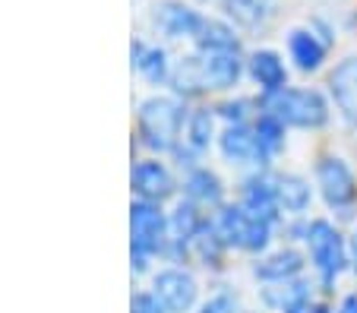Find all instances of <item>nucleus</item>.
Segmentation results:
<instances>
[{
	"label": "nucleus",
	"instance_id": "obj_14",
	"mask_svg": "<svg viewBox=\"0 0 357 313\" xmlns=\"http://www.w3.org/2000/svg\"><path fill=\"white\" fill-rule=\"evenodd\" d=\"M193 41L199 54H241V38L234 35V29L218 20H202Z\"/></svg>",
	"mask_w": 357,
	"mask_h": 313
},
{
	"label": "nucleus",
	"instance_id": "obj_1",
	"mask_svg": "<svg viewBox=\"0 0 357 313\" xmlns=\"http://www.w3.org/2000/svg\"><path fill=\"white\" fill-rule=\"evenodd\" d=\"M241 73L243 67L237 54H193L171 70V82L183 96H199V92H225L237 86Z\"/></svg>",
	"mask_w": 357,
	"mask_h": 313
},
{
	"label": "nucleus",
	"instance_id": "obj_9",
	"mask_svg": "<svg viewBox=\"0 0 357 313\" xmlns=\"http://www.w3.org/2000/svg\"><path fill=\"white\" fill-rule=\"evenodd\" d=\"M329 89L335 98L338 111L357 123V57H344L335 70L329 73Z\"/></svg>",
	"mask_w": 357,
	"mask_h": 313
},
{
	"label": "nucleus",
	"instance_id": "obj_12",
	"mask_svg": "<svg viewBox=\"0 0 357 313\" xmlns=\"http://www.w3.org/2000/svg\"><path fill=\"white\" fill-rule=\"evenodd\" d=\"M247 73H250V79L263 89V96L266 92H278V89L288 86V70H284V61L269 48L253 51V54H250Z\"/></svg>",
	"mask_w": 357,
	"mask_h": 313
},
{
	"label": "nucleus",
	"instance_id": "obj_11",
	"mask_svg": "<svg viewBox=\"0 0 357 313\" xmlns=\"http://www.w3.org/2000/svg\"><path fill=\"white\" fill-rule=\"evenodd\" d=\"M253 215L266 218V222H275L282 206H278V190H275V177L272 174H257L243 184V203Z\"/></svg>",
	"mask_w": 357,
	"mask_h": 313
},
{
	"label": "nucleus",
	"instance_id": "obj_23",
	"mask_svg": "<svg viewBox=\"0 0 357 313\" xmlns=\"http://www.w3.org/2000/svg\"><path fill=\"white\" fill-rule=\"evenodd\" d=\"M222 7L243 29H257L266 20V0H222Z\"/></svg>",
	"mask_w": 357,
	"mask_h": 313
},
{
	"label": "nucleus",
	"instance_id": "obj_6",
	"mask_svg": "<svg viewBox=\"0 0 357 313\" xmlns=\"http://www.w3.org/2000/svg\"><path fill=\"white\" fill-rule=\"evenodd\" d=\"M130 228H133V253H136V266H146L142 259L149 253H158L165 247V234H168V222L158 212L155 203H133L130 209Z\"/></svg>",
	"mask_w": 357,
	"mask_h": 313
},
{
	"label": "nucleus",
	"instance_id": "obj_29",
	"mask_svg": "<svg viewBox=\"0 0 357 313\" xmlns=\"http://www.w3.org/2000/svg\"><path fill=\"white\" fill-rule=\"evenodd\" d=\"M303 313H310V310H303ZM317 313H319V310H317Z\"/></svg>",
	"mask_w": 357,
	"mask_h": 313
},
{
	"label": "nucleus",
	"instance_id": "obj_2",
	"mask_svg": "<svg viewBox=\"0 0 357 313\" xmlns=\"http://www.w3.org/2000/svg\"><path fill=\"white\" fill-rule=\"evenodd\" d=\"M263 111L275 114L284 127H301V130H319L329 121V102L317 89H278V92H266Z\"/></svg>",
	"mask_w": 357,
	"mask_h": 313
},
{
	"label": "nucleus",
	"instance_id": "obj_13",
	"mask_svg": "<svg viewBox=\"0 0 357 313\" xmlns=\"http://www.w3.org/2000/svg\"><path fill=\"white\" fill-rule=\"evenodd\" d=\"M202 20L193 7H183V3H162L155 13V26L162 29L168 38H193L199 32Z\"/></svg>",
	"mask_w": 357,
	"mask_h": 313
},
{
	"label": "nucleus",
	"instance_id": "obj_16",
	"mask_svg": "<svg viewBox=\"0 0 357 313\" xmlns=\"http://www.w3.org/2000/svg\"><path fill=\"white\" fill-rule=\"evenodd\" d=\"M303 269V257L297 250H275L269 253V257H263L257 266H253V275L263 282H272V285H278V282H291L297 279Z\"/></svg>",
	"mask_w": 357,
	"mask_h": 313
},
{
	"label": "nucleus",
	"instance_id": "obj_28",
	"mask_svg": "<svg viewBox=\"0 0 357 313\" xmlns=\"http://www.w3.org/2000/svg\"><path fill=\"white\" fill-rule=\"evenodd\" d=\"M338 313H357V294H348L342 300V307H338Z\"/></svg>",
	"mask_w": 357,
	"mask_h": 313
},
{
	"label": "nucleus",
	"instance_id": "obj_18",
	"mask_svg": "<svg viewBox=\"0 0 357 313\" xmlns=\"http://www.w3.org/2000/svg\"><path fill=\"white\" fill-rule=\"evenodd\" d=\"M263 298L269 307H278L284 313H303V310H310L313 291L307 282L291 279V282H278V288H266Z\"/></svg>",
	"mask_w": 357,
	"mask_h": 313
},
{
	"label": "nucleus",
	"instance_id": "obj_8",
	"mask_svg": "<svg viewBox=\"0 0 357 313\" xmlns=\"http://www.w3.org/2000/svg\"><path fill=\"white\" fill-rule=\"evenodd\" d=\"M155 298L165 304V310L171 313H183L193 307L196 300V279L190 273H183V269H165V273L155 275Z\"/></svg>",
	"mask_w": 357,
	"mask_h": 313
},
{
	"label": "nucleus",
	"instance_id": "obj_20",
	"mask_svg": "<svg viewBox=\"0 0 357 313\" xmlns=\"http://www.w3.org/2000/svg\"><path fill=\"white\" fill-rule=\"evenodd\" d=\"M183 190H187L190 203H196V206H218L225 187H222V181H218V174H212L209 168H196V171H190Z\"/></svg>",
	"mask_w": 357,
	"mask_h": 313
},
{
	"label": "nucleus",
	"instance_id": "obj_19",
	"mask_svg": "<svg viewBox=\"0 0 357 313\" xmlns=\"http://www.w3.org/2000/svg\"><path fill=\"white\" fill-rule=\"evenodd\" d=\"M275 190H278V206H282V212H291V215H301L313 199L310 184H307L301 174H278Z\"/></svg>",
	"mask_w": 357,
	"mask_h": 313
},
{
	"label": "nucleus",
	"instance_id": "obj_25",
	"mask_svg": "<svg viewBox=\"0 0 357 313\" xmlns=\"http://www.w3.org/2000/svg\"><path fill=\"white\" fill-rule=\"evenodd\" d=\"M247 108H250V102H243V98L241 102H225L222 108H218V114H222L228 123H243L247 121Z\"/></svg>",
	"mask_w": 357,
	"mask_h": 313
},
{
	"label": "nucleus",
	"instance_id": "obj_24",
	"mask_svg": "<svg viewBox=\"0 0 357 313\" xmlns=\"http://www.w3.org/2000/svg\"><path fill=\"white\" fill-rule=\"evenodd\" d=\"M212 111L209 108H199L196 114L187 117V143L193 152H202V149H209L212 143Z\"/></svg>",
	"mask_w": 357,
	"mask_h": 313
},
{
	"label": "nucleus",
	"instance_id": "obj_10",
	"mask_svg": "<svg viewBox=\"0 0 357 313\" xmlns=\"http://www.w3.org/2000/svg\"><path fill=\"white\" fill-rule=\"evenodd\" d=\"M133 190L146 203H162L174 193V181L162 162H139L133 168Z\"/></svg>",
	"mask_w": 357,
	"mask_h": 313
},
{
	"label": "nucleus",
	"instance_id": "obj_7",
	"mask_svg": "<svg viewBox=\"0 0 357 313\" xmlns=\"http://www.w3.org/2000/svg\"><path fill=\"white\" fill-rule=\"evenodd\" d=\"M317 181H319V193L332 209H348L357 199V184L351 168L344 165V158L338 155H326L317 165Z\"/></svg>",
	"mask_w": 357,
	"mask_h": 313
},
{
	"label": "nucleus",
	"instance_id": "obj_21",
	"mask_svg": "<svg viewBox=\"0 0 357 313\" xmlns=\"http://www.w3.org/2000/svg\"><path fill=\"white\" fill-rule=\"evenodd\" d=\"M253 133H257V152L259 162H269L272 155H278L284 146V123L278 121L275 114H259L257 123H253Z\"/></svg>",
	"mask_w": 357,
	"mask_h": 313
},
{
	"label": "nucleus",
	"instance_id": "obj_26",
	"mask_svg": "<svg viewBox=\"0 0 357 313\" xmlns=\"http://www.w3.org/2000/svg\"><path fill=\"white\" fill-rule=\"evenodd\" d=\"M234 310H237V300L231 298V294H215L212 300L202 304L199 313H234Z\"/></svg>",
	"mask_w": 357,
	"mask_h": 313
},
{
	"label": "nucleus",
	"instance_id": "obj_5",
	"mask_svg": "<svg viewBox=\"0 0 357 313\" xmlns=\"http://www.w3.org/2000/svg\"><path fill=\"white\" fill-rule=\"evenodd\" d=\"M215 228L222 234L225 247H237V250H247V253L266 250L272 238V222L253 215L247 206H225Z\"/></svg>",
	"mask_w": 357,
	"mask_h": 313
},
{
	"label": "nucleus",
	"instance_id": "obj_22",
	"mask_svg": "<svg viewBox=\"0 0 357 313\" xmlns=\"http://www.w3.org/2000/svg\"><path fill=\"white\" fill-rule=\"evenodd\" d=\"M133 54H136V67H139V73L149 82H165L171 76L168 54L162 48H142V45H136Z\"/></svg>",
	"mask_w": 357,
	"mask_h": 313
},
{
	"label": "nucleus",
	"instance_id": "obj_17",
	"mask_svg": "<svg viewBox=\"0 0 357 313\" xmlns=\"http://www.w3.org/2000/svg\"><path fill=\"white\" fill-rule=\"evenodd\" d=\"M222 146V155L234 165H243V162H259V152H257V133L253 127L247 123H228L218 139Z\"/></svg>",
	"mask_w": 357,
	"mask_h": 313
},
{
	"label": "nucleus",
	"instance_id": "obj_4",
	"mask_svg": "<svg viewBox=\"0 0 357 313\" xmlns=\"http://www.w3.org/2000/svg\"><path fill=\"white\" fill-rule=\"evenodd\" d=\"M303 241H307L310 263H313V269H317L319 282H323L326 288L335 285V279L344 273V266H348V247H344V238L326 222V218H317V222L307 225Z\"/></svg>",
	"mask_w": 357,
	"mask_h": 313
},
{
	"label": "nucleus",
	"instance_id": "obj_27",
	"mask_svg": "<svg viewBox=\"0 0 357 313\" xmlns=\"http://www.w3.org/2000/svg\"><path fill=\"white\" fill-rule=\"evenodd\" d=\"M165 304L155 294H136L133 298V313H162Z\"/></svg>",
	"mask_w": 357,
	"mask_h": 313
},
{
	"label": "nucleus",
	"instance_id": "obj_15",
	"mask_svg": "<svg viewBox=\"0 0 357 313\" xmlns=\"http://www.w3.org/2000/svg\"><path fill=\"white\" fill-rule=\"evenodd\" d=\"M288 51L301 73H317L326 61V45L310 29H294V32L288 35Z\"/></svg>",
	"mask_w": 357,
	"mask_h": 313
},
{
	"label": "nucleus",
	"instance_id": "obj_3",
	"mask_svg": "<svg viewBox=\"0 0 357 313\" xmlns=\"http://www.w3.org/2000/svg\"><path fill=\"white\" fill-rule=\"evenodd\" d=\"M187 123V111L177 98H146L139 105V133L146 139V146L152 149H174L177 139H181V130Z\"/></svg>",
	"mask_w": 357,
	"mask_h": 313
}]
</instances>
